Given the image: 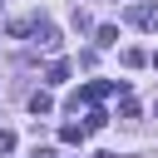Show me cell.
<instances>
[{"label": "cell", "instance_id": "6da1fadb", "mask_svg": "<svg viewBox=\"0 0 158 158\" xmlns=\"http://www.w3.org/2000/svg\"><path fill=\"white\" fill-rule=\"evenodd\" d=\"M30 35H35V44H40L44 54H54V49H59V30H54L49 20H35V30H30Z\"/></svg>", "mask_w": 158, "mask_h": 158}, {"label": "cell", "instance_id": "7a4b0ae2", "mask_svg": "<svg viewBox=\"0 0 158 158\" xmlns=\"http://www.w3.org/2000/svg\"><path fill=\"white\" fill-rule=\"evenodd\" d=\"M128 20L138 30H158V5H128Z\"/></svg>", "mask_w": 158, "mask_h": 158}, {"label": "cell", "instance_id": "3957f363", "mask_svg": "<svg viewBox=\"0 0 158 158\" xmlns=\"http://www.w3.org/2000/svg\"><path fill=\"white\" fill-rule=\"evenodd\" d=\"M30 114H54V99H49L44 89H35V94H30Z\"/></svg>", "mask_w": 158, "mask_h": 158}, {"label": "cell", "instance_id": "277c9868", "mask_svg": "<svg viewBox=\"0 0 158 158\" xmlns=\"http://www.w3.org/2000/svg\"><path fill=\"white\" fill-rule=\"evenodd\" d=\"M84 138H89L84 123H64V128H59V143H84Z\"/></svg>", "mask_w": 158, "mask_h": 158}, {"label": "cell", "instance_id": "5b68a950", "mask_svg": "<svg viewBox=\"0 0 158 158\" xmlns=\"http://www.w3.org/2000/svg\"><path fill=\"white\" fill-rule=\"evenodd\" d=\"M64 79H69V64H64V59H54V64L44 69V84H64Z\"/></svg>", "mask_w": 158, "mask_h": 158}, {"label": "cell", "instance_id": "8992f818", "mask_svg": "<svg viewBox=\"0 0 158 158\" xmlns=\"http://www.w3.org/2000/svg\"><path fill=\"white\" fill-rule=\"evenodd\" d=\"M123 64H128V69H138V64H148V54H143L138 44H128V49H123Z\"/></svg>", "mask_w": 158, "mask_h": 158}, {"label": "cell", "instance_id": "52a82bcc", "mask_svg": "<svg viewBox=\"0 0 158 158\" xmlns=\"http://www.w3.org/2000/svg\"><path fill=\"white\" fill-rule=\"evenodd\" d=\"M104 123H109V114H104V109H89V118H84V128H89V133H99Z\"/></svg>", "mask_w": 158, "mask_h": 158}, {"label": "cell", "instance_id": "ba28073f", "mask_svg": "<svg viewBox=\"0 0 158 158\" xmlns=\"http://www.w3.org/2000/svg\"><path fill=\"white\" fill-rule=\"evenodd\" d=\"M94 35H99V44H118V30H114V25H99Z\"/></svg>", "mask_w": 158, "mask_h": 158}, {"label": "cell", "instance_id": "9c48e42d", "mask_svg": "<svg viewBox=\"0 0 158 158\" xmlns=\"http://www.w3.org/2000/svg\"><path fill=\"white\" fill-rule=\"evenodd\" d=\"M15 143H20V138H15V133H10V128H0V153H10V148H15Z\"/></svg>", "mask_w": 158, "mask_h": 158}, {"label": "cell", "instance_id": "30bf717a", "mask_svg": "<svg viewBox=\"0 0 158 158\" xmlns=\"http://www.w3.org/2000/svg\"><path fill=\"white\" fill-rule=\"evenodd\" d=\"M30 158H59V153H54V148H35Z\"/></svg>", "mask_w": 158, "mask_h": 158}, {"label": "cell", "instance_id": "8fae6325", "mask_svg": "<svg viewBox=\"0 0 158 158\" xmlns=\"http://www.w3.org/2000/svg\"><path fill=\"white\" fill-rule=\"evenodd\" d=\"M94 158H118V153H94Z\"/></svg>", "mask_w": 158, "mask_h": 158}, {"label": "cell", "instance_id": "7c38bea8", "mask_svg": "<svg viewBox=\"0 0 158 158\" xmlns=\"http://www.w3.org/2000/svg\"><path fill=\"white\" fill-rule=\"evenodd\" d=\"M153 69H158V54H153Z\"/></svg>", "mask_w": 158, "mask_h": 158}]
</instances>
